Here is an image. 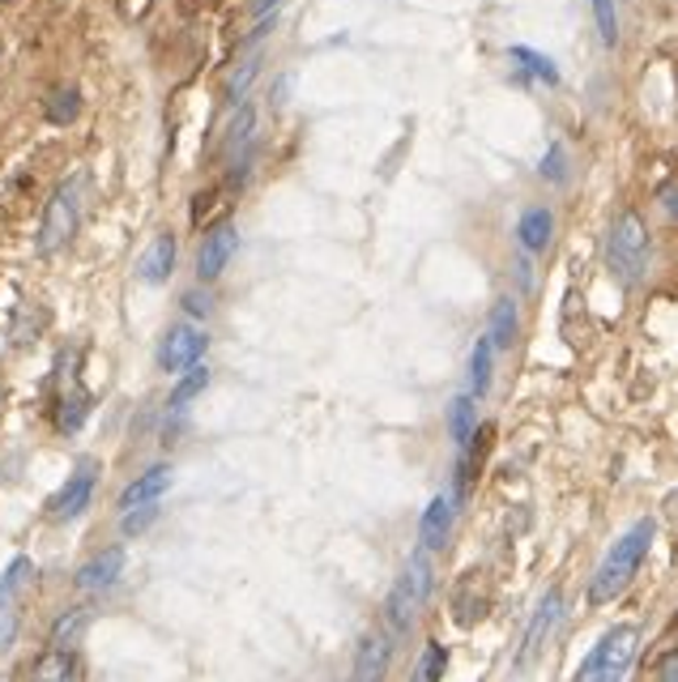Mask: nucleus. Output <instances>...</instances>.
<instances>
[{
  "instance_id": "obj_8",
  "label": "nucleus",
  "mask_w": 678,
  "mask_h": 682,
  "mask_svg": "<svg viewBox=\"0 0 678 682\" xmlns=\"http://www.w3.org/2000/svg\"><path fill=\"white\" fill-rule=\"evenodd\" d=\"M235 248H239V230H235V227H218V230H214V235L205 239L201 257H196V278H201V282H214V278H223V269L230 264Z\"/></svg>"
},
{
  "instance_id": "obj_13",
  "label": "nucleus",
  "mask_w": 678,
  "mask_h": 682,
  "mask_svg": "<svg viewBox=\"0 0 678 682\" xmlns=\"http://www.w3.org/2000/svg\"><path fill=\"white\" fill-rule=\"evenodd\" d=\"M508 61L517 65V77L520 82H538V86H559V65L542 56V52H534V47H525V43H513L508 47Z\"/></svg>"
},
{
  "instance_id": "obj_22",
  "label": "nucleus",
  "mask_w": 678,
  "mask_h": 682,
  "mask_svg": "<svg viewBox=\"0 0 678 682\" xmlns=\"http://www.w3.org/2000/svg\"><path fill=\"white\" fill-rule=\"evenodd\" d=\"M31 581H34V563L26 554H18V559L4 567V576H0V602H13Z\"/></svg>"
},
{
  "instance_id": "obj_29",
  "label": "nucleus",
  "mask_w": 678,
  "mask_h": 682,
  "mask_svg": "<svg viewBox=\"0 0 678 682\" xmlns=\"http://www.w3.org/2000/svg\"><path fill=\"white\" fill-rule=\"evenodd\" d=\"M159 517V508L154 504H146V508H132L129 517H125V533H141V529H150V520Z\"/></svg>"
},
{
  "instance_id": "obj_21",
  "label": "nucleus",
  "mask_w": 678,
  "mask_h": 682,
  "mask_svg": "<svg viewBox=\"0 0 678 682\" xmlns=\"http://www.w3.org/2000/svg\"><path fill=\"white\" fill-rule=\"evenodd\" d=\"M491 355H495L491 342L478 337V342H474V355H470V397H474V401L491 389Z\"/></svg>"
},
{
  "instance_id": "obj_20",
  "label": "nucleus",
  "mask_w": 678,
  "mask_h": 682,
  "mask_svg": "<svg viewBox=\"0 0 678 682\" xmlns=\"http://www.w3.org/2000/svg\"><path fill=\"white\" fill-rule=\"evenodd\" d=\"M444 674H449V649L440 640H427L419 665H415V682H440Z\"/></svg>"
},
{
  "instance_id": "obj_1",
  "label": "nucleus",
  "mask_w": 678,
  "mask_h": 682,
  "mask_svg": "<svg viewBox=\"0 0 678 682\" xmlns=\"http://www.w3.org/2000/svg\"><path fill=\"white\" fill-rule=\"evenodd\" d=\"M653 538H657V520L645 517V520H636V524L614 542L611 554H606L602 567H598V576H593V602H598V606H606L618 593H627V585L636 581V572L645 567L648 551H653Z\"/></svg>"
},
{
  "instance_id": "obj_12",
  "label": "nucleus",
  "mask_w": 678,
  "mask_h": 682,
  "mask_svg": "<svg viewBox=\"0 0 678 682\" xmlns=\"http://www.w3.org/2000/svg\"><path fill=\"white\" fill-rule=\"evenodd\" d=\"M175 257H180V243H175V235H159V239H154V243L141 252V264H137L141 282L162 286V282L175 273Z\"/></svg>"
},
{
  "instance_id": "obj_31",
  "label": "nucleus",
  "mask_w": 678,
  "mask_h": 682,
  "mask_svg": "<svg viewBox=\"0 0 678 682\" xmlns=\"http://www.w3.org/2000/svg\"><path fill=\"white\" fill-rule=\"evenodd\" d=\"M278 4H282V0H252V13H257V18H269Z\"/></svg>"
},
{
  "instance_id": "obj_6",
  "label": "nucleus",
  "mask_w": 678,
  "mask_h": 682,
  "mask_svg": "<svg viewBox=\"0 0 678 682\" xmlns=\"http://www.w3.org/2000/svg\"><path fill=\"white\" fill-rule=\"evenodd\" d=\"M205 350H209L205 328L180 321L175 328H166V337H162L159 367L162 371H193V367H201V355H205Z\"/></svg>"
},
{
  "instance_id": "obj_3",
  "label": "nucleus",
  "mask_w": 678,
  "mask_h": 682,
  "mask_svg": "<svg viewBox=\"0 0 678 682\" xmlns=\"http://www.w3.org/2000/svg\"><path fill=\"white\" fill-rule=\"evenodd\" d=\"M427 593H431V563H427V554H415L401 567V576H397V585H392V593H388L385 602V618L397 636H406L415 627V618L427 606Z\"/></svg>"
},
{
  "instance_id": "obj_16",
  "label": "nucleus",
  "mask_w": 678,
  "mask_h": 682,
  "mask_svg": "<svg viewBox=\"0 0 678 682\" xmlns=\"http://www.w3.org/2000/svg\"><path fill=\"white\" fill-rule=\"evenodd\" d=\"M171 487V465H150L137 483H132L125 495H120V508L125 512H132V508H146V504H154L162 490Z\"/></svg>"
},
{
  "instance_id": "obj_32",
  "label": "nucleus",
  "mask_w": 678,
  "mask_h": 682,
  "mask_svg": "<svg viewBox=\"0 0 678 682\" xmlns=\"http://www.w3.org/2000/svg\"><path fill=\"white\" fill-rule=\"evenodd\" d=\"M661 209H666V214H670V218H675V188H670V184H666V188H661Z\"/></svg>"
},
{
  "instance_id": "obj_26",
  "label": "nucleus",
  "mask_w": 678,
  "mask_h": 682,
  "mask_svg": "<svg viewBox=\"0 0 678 682\" xmlns=\"http://www.w3.org/2000/svg\"><path fill=\"white\" fill-rule=\"evenodd\" d=\"M538 175H542V180H550V184H563V180H568V150H563L559 141H555L547 154H542Z\"/></svg>"
},
{
  "instance_id": "obj_33",
  "label": "nucleus",
  "mask_w": 678,
  "mask_h": 682,
  "mask_svg": "<svg viewBox=\"0 0 678 682\" xmlns=\"http://www.w3.org/2000/svg\"><path fill=\"white\" fill-rule=\"evenodd\" d=\"M666 682H675V665H670V679H666Z\"/></svg>"
},
{
  "instance_id": "obj_25",
  "label": "nucleus",
  "mask_w": 678,
  "mask_h": 682,
  "mask_svg": "<svg viewBox=\"0 0 678 682\" xmlns=\"http://www.w3.org/2000/svg\"><path fill=\"white\" fill-rule=\"evenodd\" d=\"M593 22L606 47H618V0H593Z\"/></svg>"
},
{
  "instance_id": "obj_4",
  "label": "nucleus",
  "mask_w": 678,
  "mask_h": 682,
  "mask_svg": "<svg viewBox=\"0 0 678 682\" xmlns=\"http://www.w3.org/2000/svg\"><path fill=\"white\" fill-rule=\"evenodd\" d=\"M632 657H636V627H632V623L611 627V631L589 649L584 665L577 670V682H623Z\"/></svg>"
},
{
  "instance_id": "obj_2",
  "label": "nucleus",
  "mask_w": 678,
  "mask_h": 682,
  "mask_svg": "<svg viewBox=\"0 0 678 682\" xmlns=\"http://www.w3.org/2000/svg\"><path fill=\"white\" fill-rule=\"evenodd\" d=\"M77 227H82V180H65V184L52 193L43 218H39L34 248H39L43 257H56V252H65L68 243H73Z\"/></svg>"
},
{
  "instance_id": "obj_24",
  "label": "nucleus",
  "mask_w": 678,
  "mask_h": 682,
  "mask_svg": "<svg viewBox=\"0 0 678 682\" xmlns=\"http://www.w3.org/2000/svg\"><path fill=\"white\" fill-rule=\"evenodd\" d=\"M43 111H47V120H52V125H68V120L82 111V95H77L73 86H61L56 95L47 98V107H43Z\"/></svg>"
},
{
  "instance_id": "obj_7",
  "label": "nucleus",
  "mask_w": 678,
  "mask_h": 682,
  "mask_svg": "<svg viewBox=\"0 0 678 682\" xmlns=\"http://www.w3.org/2000/svg\"><path fill=\"white\" fill-rule=\"evenodd\" d=\"M95 483H98V474H95V465H82L73 478H68L65 487L56 490L52 499H47V517L52 520H73V517H82L86 508H90V499H95Z\"/></svg>"
},
{
  "instance_id": "obj_19",
  "label": "nucleus",
  "mask_w": 678,
  "mask_h": 682,
  "mask_svg": "<svg viewBox=\"0 0 678 682\" xmlns=\"http://www.w3.org/2000/svg\"><path fill=\"white\" fill-rule=\"evenodd\" d=\"M82 665L73 649H52L47 657H39V665L31 670V682H77Z\"/></svg>"
},
{
  "instance_id": "obj_9",
  "label": "nucleus",
  "mask_w": 678,
  "mask_h": 682,
  "mask_svg": "<svg viewBox=\"0 0 678 682\" xmlns=\"http://www.w3.org/2000/svg\"><path fill=\"white\" fill-rule=\"evenodd\" d=\"M452 512H456V504H452L449 495H435V499L427 504V512H422V520H419L422 551H444V546H449Z\"/></svg>"
},
{
  "instance_id": "obj_15",
  "label": "nucleus",
  "mask_w": 678,
  "mask_h": 682,
  "mask_svg": "<svg viewBox=\"0 0 678 682\" xmlns=\"http://www.w3.org/2000/svg\"><path fill=\"white\" fill-rule=\"evenodd\" d=\"M517 325H520V312H517V299H499L495 307H491V321H486V342H491V350H508L513 342H517Z\"/></svg>"
},
{
  "instance_id": "obj_17",
  "label": "nucleus",
  "mask_w": 678,
  "mask_h": 682,
  "mask_svg": "<svg viewBox=\"0 0 678 682\" xmlns=\"http://www.w3.org/2000/svg\"><path fill=\"white\" fill-rule=\"evenodd\" d=\"M563 610V602H559V593H550L538 602V610L529 618V631H525V645H520V661H534V652L542 649V640H547V631L555 627V618Z\"/></svg>"
},
{
  "instance_id": "obj_30",
  "label": "nucleus",
  "mask_w": 678,
  "mask_h": 682,
  "mask_svg": "<svg viewBox=\"0 0 678 682\" xmlns=\"http://www.w3.org/2000/svg\"><path fill=\"white\" fill-rule=\"evenodd\" d=\"M209 307H214V299H209L205 291H189V294H184V312H189V316H196V321H201V316H209Z\"/></svg>"
},
{
  "instance_id": "obj_28",
  "label": "nucleus",
  "mask_w": 678,
  "mask_h": 682,
  "mask_svg": "<svg viewBox=\"0 0 678 682\" xmlns=\"http://www.w3.org/2000/svg\"><path fill=\"white\" fill-rule=\"evenodd\" d=\"M18 645V606L0 602V657Z\"/></svg>"
},
{
  "instance_id": "obj_14",
  "label": "nucleus",
  "mask_w": 678,
  "mask_h": 682,
  "mask_svg": "<svg viewBox=\"0 0 678 682\" xmlns=\"http://www.w3.org/2000/svg\"><path fill=\"white\" fill-rule=\"evenodd\" d=\"M550 235H555V214L547 205H529L517 218V239L525 252H542L550 243Z\"/></svg>"
},
{
  "instance_id": "obj_23",
  "label": "nucleus",
  "mask_w": 678,
  "mask_h": 682,
  "mask_svg": "<svg viewBox=\"0 0 678 682\" xmlns=\"http://www.w3.org/2000/svg\"><path fill=\"white\" fill-rule=\"evenodd\" d=\"M86 636V610H73V615L56 618V631H52V645L56 649H73L77 652V640Z\"/></svg>"
},
{
  "instance_id": "obj_5",
  "label": "nucleus",
  "mask_w": 678,
  "mask_h": 682,
  "mask_svg": "<svg viewBox=\"0 0 678 682\" xmlns=\"http://www.w3.org/2000/svg\"><path fill=\"white\" fill-rule=\"evenodd\" d=\"M611 269L618 282L636 286L648 269V230L641 214H623L611 230Z\"/></svg>"
},
{
  "instance_id": "obj_11",
  "label": "nucleus",
  "mask_w": 678,
  "mask_h": 682,
  "mask_svg": "<svg viewBox=\"0 0 678 682\" xmlns=\"http://www.w3.org/2000/svg\"><path fill=\"white\" fill-rule=\"evenodd\" d=\"M120 572H125V551H120V546L98 551L95 559L77 572V588H82V593H103V588H111L120 581Z\"/></svg>"
},
{
  "instance_id": "obj_10",
  "label": "nucleus",
  "mask_w": 678,
  "mask_h": 682,
  "mask_svg": "<svg viewBox=\"0 0 678 682\" xmlns=\"http://www.w3.org/2000/svg\"><path fill=\"white\" fill-rule=\"evenodd\" d=\"M388 657H392V640H388L385 631H367V636L358 640V657H355L358 682H385Z\"/></svg>"
},
{
  "instance_id": "obj_18",
  "label": "nucleus",
  "mask_w": 678,
  "mask_h": 682,
  "mask_svg": "<svg viewBox=\"0 0 678 682\" xmlns=\"http://www.w3.org/2000/svg\"><path fill=\"white\" fill-rule=\"evenodd\" d=\"M474 431H478V401H474L470 392H461V397H452V401H449V435H452V444H456V448H470Z\"/></svg>"
},
{
  "instance_id": "obj_27",
  "label": "nucleus",
  "mask_w": 678,
  "mask_h": 682,
  "mask_svg": "<svg viewBox=\"0 0 678 682\" xmlns=\"http://www.w3.org/2000/svg\"><path fill=\"white\" fill-rule=\"evenodd\" d=\"M205 385H209V371H205V367H193V371H189V376L180 380V389L171 392V410L189 405V401H193V397H196L201 389H205Z\"/></svg>"
}]
</instances>
